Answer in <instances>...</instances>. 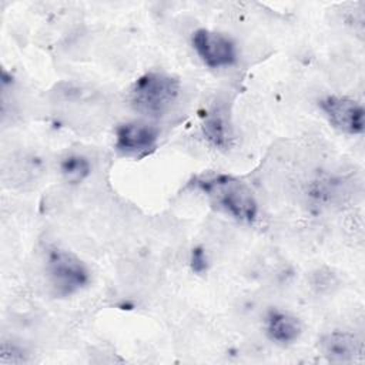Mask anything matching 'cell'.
Instances as JSON below:
<instances>
[{"mask_svg":"<svg viewBox=\"0 0 365 365\" xmlns=\"http://www.w3.org/2000/svg\"><path fill=\"white\" fill-rule=\"evenodd\" d=\"M198 188L214 205L241 222H252L257 218L258 204L252 190L242 180L218 174L197 181Z\"/></svg>","mask_w":365,"mask_h":365,"instance_id":"6da1fadb","label":"cell"},{"mask_svg":"<svg viewBox=\"0 0 365 365\" xmlns=\"http://www.w3.org/2000/svg\"><path fill=\"white\" fill-rule=\"evenodd\" d=\"M180 81L171 74L150 71L138 77L130 90L133 108L144 115H163L180 94Z\"/></svg>","mask_w":365,"mask_h":365,"instance_id":"7a4b0ae2","label":"cell"},{"mask_svg":"<svg viewBox=\"0 0 365 365\" xmlns=\"http://www.w3.org/2000/svg\"><path fill=\"white\" fill-rule=\"evenodd\" d=\"M48 284L57 297H70L90 281L86 264L73 252L63 248H50L46 257Z\"/></svg>","mask_w":365,"mask_h":365,"instance_id":"3957f363","label":"cell"},{"mask_svg":"<svg viewBox=\"0 0 365 365\" xmlns=\"http://www.w3.org/2000/svg\"><path fill=\"white\" fill-rule=\"evenodd\" d=\"M191 43L197 56L210 68L228 67L237 61L235 44L222 33L198 29L192 33Z\"/></svg>","mask_w":365,"mask_h":365,"instance_id":"277c9868","label":"cell"},{"mask_svg":"<svg viewBox=\"0 0 365 365\" xmlns=\"http://www.w3.org/2000/svg\"><path fill=\"white\" fill-rule=\"evenodd\" d=\"M160 130L145 121H128L115 130V150L125 157H144L154 151Z\"/></svg>","mask_w":365,"mask_h":365,"instance_id":"5b68a950","label":"cell"},{"mask_svg":"<svg viewBox=\"0 0 365 365\" xmlns=\"http://www.w3.org/2000/svg\"><path fill=\"white\" fill-rule=\"evenodd\" d=\"M319 108L335 128L346 134L364 131V107L359 101L345 96H328L319 101Z\"/></svg>","mask_w":365,"mask_h":365,"instance_id":"8992f818","label":"cell"},{"mask_svg":"<svg viewBox=\"0 0 365 365\" xmlns=\"http://www.w3.org/2000/svg\"><path fill=\"white\" fill-rule=\"evenodd\" d=\"M319 351L329 361L336 364H349L362 359V341L346 331H332L319 339Z\"/></svg>","mask_w":365,"mask_h":365,"instance_id":"52a82bcc","label":"cell"},{"mask_svg":"<svg viewBox=\"0 0 365 365\" xmlns=\"http://www.w3.org/2000/svg\"><path fill=\"white\" fill-rule=\"evenodd\" d=\"M265 332L272 342L279 345H288L299 338L302 327L297 317L284 311L274 309L269 311L267 315Z\"/></svg>","mask_w":365,"mask_h":365,"instance_id":"ba28073f","label":"cell"},{"mask_svg":"<svg viewBox=\"0 0 365 365\" xmlns=\"http://www.w3.org/2000/svg\"><path fill=\"white\" fill-rule=\"evenodd\" d=\"M202 133L205 138L217 148L225 150L231 144L232 133L225 113L220 108L210 111L202 121Z\"/></svg>","mask_w":365,"mask_h":365,"instance_id":"9c48e42d","label":"cell"},{"mask_svg":"<svg viewBox=\"0 0 365 365\" xmlns=\"http://www.w3.org/2000/svg\"><path fill=\"white\" fill-rule=\"evenodd\" d=\"M60 173L67 182L78 184L90 175L91 165L84 155L68 154L60 161Z\"/></svg>","mask_w":365,"mask_h":365,"instance_id":"30bf717a","label":"cell"},{"mask_svg":"<svg viewBox=\"0 0 365 365\" xmlns=\"http://www.w3.org/2000/svg\"><path fill=\"white\" fill-rule=\"evenodd\" d=\"M27 362V354L23 348L13 342H3L0 349V364H24Z\"/></svg>","mask_w":365,"mask_h":365,"instance_id":"8fae6325","label":"cell"},{"mask_svg":"<svg viewBox=\"0 0 365 365\" xmlns=\"http://www.w3.org/2000/svg\"><path fill=\"white\" fill-rule=\"evenodd\" d=\"M191 267L195 272H202L207 268V258H205V252L201 248H195L192 250L191 254Z\"/></svg>","mask_w":365,"mask_h":365,"instance_id":"7c38bea8","label":"cell"}]
</instances>
